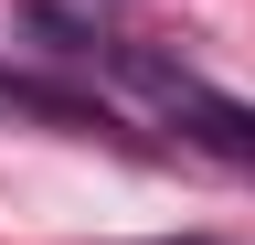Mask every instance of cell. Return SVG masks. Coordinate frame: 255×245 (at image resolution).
Segmentation results:
<instances>
[{
	"mask_svg": "<svg viewBox=\"0 0 255 245\" xmlns=\"http://www.w3.org/2000/svg\"><path fill=\"white\" fill-rule=\"evenodd\" d=\"M128 75L149 85L159 107H170V128L191 139V149H213V160H234L245 181H255V107L245 96H223V85H202V75H181V64H159V53H128V43H107Z\"/></svg>",
	"mask_w": 255,
	"mask_h": 245,
	"instance_id": "6da1fadb",
	"label": "cell"
}]
</instances>
